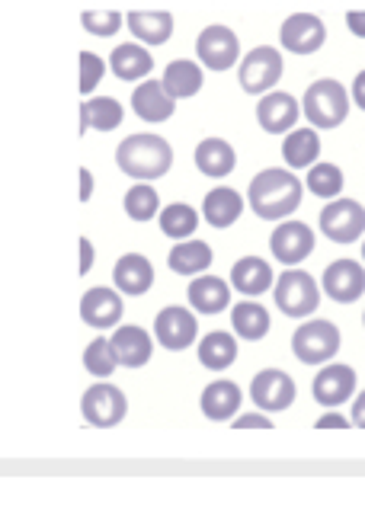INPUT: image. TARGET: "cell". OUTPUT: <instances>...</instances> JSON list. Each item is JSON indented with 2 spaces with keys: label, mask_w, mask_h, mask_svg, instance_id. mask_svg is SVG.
<instances>
[{
  "label": "cell",
  "mask_w": 365,
  "mask_h": 512,
  "mask_svg": "<svg viewBox=\"0 0 365 512\" xmlns=\"http://www.w3.org/2000/svg\"><path fill=\"white\" fill-rule=\"evenodd\" d=\"M301 196H305V183L292 173V167H266L247 186V205L263 221L289 218L301 205Z\"/></svg>",
  "instance_id": "obj_1"
},
{
  "label": "cell",
  "mask_w": 365,
  "mask_h": 512,
  "mask_svg": "<svg viewBox=\"0 0 365 512\" xmlns=\"http://www.w3.org/2000/svg\"><path fill=\"white\" fill-rule=\"evenodd\" d=\"M116 164L132 180H161L173 167V148L167 138L154 132L129 135L116 148Z\"/></svg>",
  "instance_id": "obj_2"
},
{
  "label": "cell",
  "mask_w": 365,
  "mask_h": 512,
  "mask_svg": "<svg viewBox=\"0 0 365 512\" xmlns=\"http://www.w3.org/2000/svg\"><path fill=\"white\" fill-rule=\"evenodd\" d=\"M353 96L333 77H321L301 96V112L314 128H340L349 116Z\"/></svg>",
  "instance_id": "obj_3"
},
{
  "label": "cell",
  "mask_w": 365,
  "mask_h": 512,
  "mask_svg": "<svg viewBox=\"0 0 365 512\" xmlns=\"http://www.w3.org/2000/svg\"><path fill=\"white\" fill-rule=\"evenodd\" d=\"M273 298H276V308L285 317H298V320L311 317L317 308H321V288H317L314 276L305 269H295V266H289L276 279Z\"/></svg>",
  "instance_id": "obj_4"
},
{
  "label": "cell",
  "mask_w": 365,
  "mask_h": 512,
  "mask_svg": "<svg viewBox=\"0 0 365 512\" xmlns=\"http://www.w3.org/2000/svg\"><path fill=\"white\" fill-rule=\"evenodd\" d=\"M292 352L298 362L305 365H327L330 359H337L340 352V330L333 320H305L295 333H292Z\"/></svg>",
  "instance_id": "obj_5"
},
{
  "label": "cell",
  "mask_w": 365,
  "mask_h": 512,
  "mask_svg": "<svg viewBox=\"0 0 365 512\" xmlns=\"http://www.w3.org/2000/svg\"><path fill=\"white\" fill-rule=\"evenodd\" d=\"M285 74L282 52L273 45H257L253 52L241 58V71H237V84L250 96H263L269 90H276V84Z\"/></svg>",
  "instance_id": "obj_6"
},
{
  "label": "cell",
  "mask_w": 365,
  "mask_h": 512,
  "mask_svg": "<svg viewBox=\"0 0 365 512\" xmlns=\"http://www.w3.org/2000/svg\"><path fill=\"white\" fill-rule=\"evenodd\" d=\"M321 234L333 244H356L365 234V205L356 199H330L321 208Z\"/></svg>",
  "instance_id": "obj_7"
},
{
  "label": "cell",
  "mask_w": 365,
  "mask_h": 512,
  "mask_svg": "<svg viewBox=\"0 0 365 512\" xmlns=\"http://www.w3.org/2000/svg\"><path fill=\"white\" fill-rule=\"evenodd\" d=\"M81 413L90 426L97 429H113L125 420L129 413V400L116 388V384H106V378H100V384H90L81 397Z\"/></svg>",
  "instance_id": "obj_8"
},
{
  "label": "cell",
  "mask_w": 365,
  "mask_h": 512,
  "mask_svg": "<svg viewBox=\"0 0 365 512\" xmlns=\"http://www.w3.org/2000/svg\"><path fill=\"white\" fill-rule=\"evenodd\" d=\"M196 58L202 61V68L209 71H231L241 61V39L231 26L212 23L199 32L196 39Z\"/></svg>",
  "instance_id": "obj_9"
},
{
  "label": "cell",
  "mask_w": 365,
  "mask_h": 512,
  "mask_svg": "<svg viewBox=\"0 0 365 512\" xmlns=\"http://www.w3.org/2000/svg\"><path fill=\"white\" fill-rule=\"evenodd\" d=\"M295 397H298L295 378L285 375L282 368H263V372H257L250 381V400H253V407L263 413L289 410L295 404Z\"/></svg>",
  "instance_id": "obj_10"
},
{
  "label": "cell",
  "mask_w": 365,
  "mask_h": 512,
  "mask_svg": "<svg viewBox=\"0 0 365 512\" xmlns=\"http://www.w3.org/2000/svg\"><path fill=\"white\" fill-rule=\"evenodd\" d=\"M279 42L292 55H314L327 42V23L317 13H292L279 26Z\"/></svg>",
  "instance_id": "obj_11"
},
{
  "label": "cell",
  "mask_w": 365,
  "mask_h": 512,
  "mask_svg": "<svg viewBox=\"0 0 365 512\" xmlns=\"http://www.w3.org/2000/svg\"><path fill=\"white\" fill-rule=\"evenodd\" d=\"M154 336H157V343L170 352L189 349L199 336L196 314L189 308H180V304H167V308L154 317Z\"/></svg>",
  "instance_id": "obj_12"
},
{
  "label": "cell",
  "mask_w": 365,
  "mask_h": 512,
  "mask_svg": "<svg viewBox=\"0 0 365 512\" xmlns=\"http://www.w3.org/2000/svg\"><path fill=\"white\" fill-rule=\"evenodd\" d=\"M311 394L324 410L346 404L356 394V368L343 362H327L311 381Z\"/></svg>",
  "instance_id": "obj_13"
},
{
  "label": "cell",
  "mask_w": 365,
  "mask_h": 512,
  "mask_svg": "<svg viewBox=\"0 0 365 512\" xmlns=\"http://www.w3.org/2000/svg\"><path fill=\"white\" fill-rule=\"evenodd\" d=\"M269 250H273V256H276L279 263L298 266V263H305L308 256L314 253V231L308 228L305 221L282 218L279 228L273 231V237H269Z\"/></svg>",
  "instance_id": "obj_14"
},
{
  "label": "cell",
  "mask_w": 365,
  "mask_h": 512,
  "mask_svg": "<svg viewBox=\"0 0 365 512\" xmlns=\"http://www.w3.org/2000/svg\"><path fill=\"white\" fill-rule=\"evenodd\" d=\"M321 288L337 304H356L365 295V266L359 260H333L324 269Z\"/></svg>",
  "instance_id": "obj_15"
},
{
  "label": "cell",
  "mask_w": 365,
  "mask_h": 512,
  "mask_svg": "<svg viewBox=\"0 0 365 512\" xmlns=\"http://www.w3.org/2000/svg\"><path fill=\"white\" fill-rule=\"evenodd\" d=\"M298 116H301V100H295L292 93L269 90L257 103V122L266 135H289Z\"/></svg>",
  "instance_id": "obj_16"
},
{
  "label": "cell",
  "mask_w": 365,
  "mask_h": 512,
  "mask_svg": "<svg viewBox=\"0 0 365 512\" xmlns=\"http://www.w3.org/2000/svg\"><path fill=\"white\" fill-rule=\"evenodd\" d=\"M122 314H125V304H122L119 288L113 292V288L97 285L81 298V320L93 330H116Z\"/></svg>",
  "instance_id": "obj_17"
},
{
  "label": "cell",
  "mask_w": 365,
  "mask_h": 512,
  "mask_svg": "<svg viewBox=\"0 0 365 512\" xmlns=\"http://www.w3.org/2000/svg\"><path fill=\"white\" fill-rule=\"evenodd\" d=\"M132 109L141 122L161 125L177 112V100H173L170 90L164 87V80L145 77V80H138V87L132 93Z\"/></svg>",
  "instance_id": "obj_18"
},
{
  "label": "cell",
  "mask_w": 365,
  "mask_h": 512,
  "mask_svg": "<svg viewBox=\"0 0 365 512\" xmlns=\"http://www.w3.org/2000/svg\"><path fill=\"white\" fill-rule=\"evenodd\" d=\"M241 404H244V394L237 388V381H228V378L212 381L199 397L205 420H212V423H231L237 410H241Z\"/></svg>",
  "instance_id": "obj_19"
},
{
  "label": "cell",
  "mask_w": 365,
  "mask_h": 512,
  "mask_svg": "<svg viewBox=\"0 0 365 512\" xmlns=\"http://www.w3.org/2000/svg\"><path fill=\"white\" fill-rule=\"evenodd\" d=\"M113 349H116V359L122 368H141L151 362V352H154V343H151V333L141 330L138 324H122L113 330Z\"/></svg>",
  "instance_id": "obj_20"
},
{
  "label": "cell",
  "mask_w": 365,
  "mask_h": 512,
  "mask_svg": "<svg viewBox=\"0 0 365 512\" xmlns=\"http://www.w3.org/2000/svg\"><path fill=\"white\" fill-rule=\"evenodd\" d=\"M109 68L119 80L125 84H135V80H145L151 71H154V55L148 52L145 42H122L113 48V55H109Z\"/></svg>",
  "instance_id": "obj_21"
},
{
  "label": "cell",
  "mask_w": 365,
  "mask_h": 512,
  "mask_svg": "<svg viewBox=\"0 0 365 512\" xmlns=\"http://www.w3.org/2000/svg\"><path fill=\"white\" fill-rule=\"evenodd\" d=\"M113 282L122 295H148L151 285H154V266L148 256L141 253H125L116 260V269H113Z\"/></svg>",
  "instance_id": "obj_22"
},
{
  "label": "cell",
  "mask_w": 365,
  "mask_h": 512,
  "mask_svg": "<svg viewBox=\"0 0 365 512\" xmlns=\"http://www.w3.org/2000/svg\"><path fill=\"white\" fill-rule=\"evenodd\" d=\"M125 29H129L138 42L157 48L170 42L173 36V13L170 10H132V13H125Z\"/></svg>",
  "instance_id": "obj_23"
},
{
  "label": "cell",
  "mask_w": 365,
  "mask_h": 512,
  "mask_svg": "<svg viewBox=\"0 0 365 512\" xmlns=\"http://www.w3.org/2000/svg\"><path fill=\"white\" fill-rule=\"evenodd\" d=\"M189 295V308H196L199 314H221L225 308H231V285L218 276H209L202 272L186 288Z\"/></svg>",
  "instance_id": "obj_24"
},
{
  "label": "cell",
  "mask_w": 365,
  "mask_h": 512,
  "mask_svg": "<svg viewBox=\"0 0 365 512\" xmlns=\"http://www.w3.org/2000/svg\"><path fill=\"white\" fill-rule=\"evenodd\" d=\"M244 199L241 192L231 189V186H215L209 196L202 199V218L212 224V228L225 231L231 224H237V218L244 215Z\"/></svg>",
  "instance_id": "obj_25"
},
{
  "label": "cell",
  "mask_w": 365,
  "mask_h": 512,
  "mask_svg": "<svg viewBox=\"0 0 365 512\" xmlns=\"http://www.w3.org/2000/svg\"><path fill=\"white\" fill-rule=\"evenodd\" d=\"M212 260H215L212 247L205 244V240H193V237L180 240V244L167 253L170 272H177V276H186V279H196L202 272H209Z\"/></svg>",
  "instance_id": "obj_26"
},
{
  "label": "cell",
  "mask_w": 365,
  "mask_h": 512,
  "mask_svg": "<svg viewBox=\"0 0 365 512\" xmlns=\"http://www.w3.org/2000/svg\"><path fill=\"white\" fill-rule=\"evenodd\" d=\"M196 170L209 180H225L237 167V154L225 138H202L196 144Z\"/></svg>",
  "instance_id": "obj_27"
},
{
  "label": "cell",
  "mask_w": 365,
  "mask_h": 512,
  "mask_svg": "<svg viewBox=\"0 0 365 512\" xmlns=\"http://www.w3.org/2000/svg\"><path fill=\"white\" fill-rule=\"evenodd\" d=\"M231 285L241 295L257 298L266 292L269 285H276V276H273V269H269V263L263 260V256H241V260L231 266Z\"/></svg>",
  "instance_id": "obj_28"
},
{
  "label": "cell",
  "mask_w": 365,
  "mask_h": 512,
  "mask_svg": "<svg viewBox=\"0 0 365 512\" xmlns=\"http://www.w3.org/2000/svg\"><path fill=\"white\" fill-rule=\"evenodd\" d=\"M282 157L292 170L314 167L317 157H321V138H317V128L314 125L311 128H292L282 141Z\"/></svg>",
  "instance_id": "obj_29"
},
{
  "label": "cell",
  "mask_w": 365,
  "mask_h": 512,
  "mask_svg": "<svg viewBox=\"0 0 365 512\" xmlns=\"http://www.w3.org/2000/svg\"><path fill=\"white\" fill-rule=\"evenodd\" d=\"M205 84V71L202 61H189V58H177L164 68V87L170 90L173 100H189L196 96Z\"/></svg>",
  "instance_id": "obj_30"
},
{
  "label": "cell",
  "mask_w": 365,
  "mask_h": 512,
  "mask_svg": "<svg viewBox=\"0 0 365 512\" xmlns=\"http://www.w3.org/2000/svg\"><path fill=\"white\" fill-rule=\"evenodd\" d=\"M199 362L209 368V372H225L237 359V333L228 330H212L199 340Z\"/></svg>",
  "instance_id": "obj_31"
},
{
  "label": "cell",
  "mask_w": 365,
  "mask_h": 512,
  "mask_svg": "<svg viewBox=\"0 0 365 512\" xmlns=\"http://www.w3.org/2000/svg\"><path fill=\"white\" fill-rule=\"evenodd\" d=\"M125 119V109L116 96H93L81 106V135H87V128L93 132H113Z\"/></svg>",
  "instance_id": "obj_32"
},
{
  "label": "cell",
  "mask_w": 365,
  "mask_h": 512,
  "mask_svg": "<svg viewBox=\"0 0 365 512\" xmlns=\"http://www.w3.org/2000/svg\"><path fill=\"white\" fill-rule=\"evenodd\" d=\"M231 327L247 343H257L269 333V314L257 301H237L231 308Z\"/></svg>",
  "instance_id": "obj_33"
},
{
  "label": "cell",
  "mask_w": 365,
  "mask_h": 512,
  "mask_svg": "<svg viewBox=\"0 0 365 512\" xmlns=\"http://www.w3.org/2000/svg\"><path fill=\"white\" fill-rule=\"evenodd\" d=\"M157 221H161V231L167 237L186 240V237H193V231L199 228V212L186 202H173V205H164V212L157 215Z\"/></svg>",
  "instance_id": "obj_34"
},
{
  "label": "cell",
  "mask_w": 365,
  "mask_h": 512,
  "mask_svg": "<svg viewBox=\"0 0 365 512\" xmlns=\"http://www.w3.org/2000/svg\"><path fill=\"white\" fill-rule=\"evenodd\" d=\"M343 183H346L343 170L337 164H327V160H317L314 167H308V176H305V186L317 199H337L343 192Z\"/></svg>",
  "instance_id": "obj_35"
},
{
  "label": "cell",
  "mask_w": 365,
  "mask_h": 512,
  "mask_svg": "<svg viewBox=\"0 0 365 512\" xmlns=\"http://www.w3.org/2000/svg\"><path fill=\"white\" fill-rule=\"evenodd\" d=\"M122 205H125V215L138 224H145V221L161 215V196H157V189L151 183H135L129 192H125Z\"/></svg>",
  "instance_id": "obj_36"
},
{
  "label": "cell",
  "mask_w": 365,
  "mask_h": 512,
  "mask_svg": "<svg viewBox=\"0 0 365 512\" xmlns=\"http://www.w3.org/2000/svg\"><path fill=\"white\" fill-rule=\"evenodd\" d=\"M84 368L93 378H109L116 372L119 359H116V349H113V340H109V336L90 340V346L84 349Z\"/></svg>",
  "instance_id": "obj_37"
},
{
  "label": "cell",
  "mask_w": 365,
  "mask_h": 512,
  "mask_svg": "<svg viewBox=\"0 0 365 512\" xmlns=\"http://www.w3.org/2000/svg\"><path fill=\"white\" fill-rule=\"evenodd\" d=\"M81 26L97 39H109L125 26V16L119 10H84L81 13Z\"/></svg>",
  "instance_id": "obj_38"
},
{
  "label": "cell",
  "mask_w": 365,
  "mask_h": 512,
  "mask_svg": "<svg viewBox=\"0 0 365 512\" xmlns=\"http://www.w3.org/2000/svg\"><path fill=\"white\" fill-rule=\"evenodd\" d=\"M77 58H81V93L90 96L93 90L100 87V80L106 77L109 61H103L100 55H93V52H81Z\"/></svg>",
  "instance_id": "obj_39"
},
{
  "label": "cell",
  "mask_w": 365,
  "mask_h": 512,
  "mask_svg": "<svg viewBox=\"0 0 365 512\" xmlns=\"http://www.w3.org/2000/svg\"><path fill=\"white\" fill-rule=\"evenodd\" d=\"M234 429H273V420L260 410V413H244V416H234Z\"/></svg>",
  "instance_id": "obj_40"
},
{
  "label": "cell",
  "mask_w": 365,
  "mask_h": 512,
  "mask_svg": "<svg viewBox=\"0 0 365 512\" xmlns=\"http://www.w3.org/2000/svg\"><path fill=\"white\" fill-rule=\"evenodd\" d=\"M349 426H353V420H346V416L337 413L333 407L321 416V420H317V429H349Z\"/></svg>",
  "instance_id": "obj_41"
},
{
  "label": "cell",
  "mask_w": 365,
  "mask_h": 512,
  "mask_svg": "<svg viewBox=\"0 0 365 512\" xmlns=\"http://www.w3.org/2000/svg\"><path fill=\"white\" fill-rule=\"evenodd\" d=\"M346 29L353 32L356 39H365V10H349L346 13Z\"/></svg>",
  "instance_id": "obj_42"
},
{
  "label": "cell",
  "mask_w": 365,
  "mask_h": 512,
  "mask_svg": "<svg viewBox=\"0 0 365 512\" xmlns=\"http://www.w3.org/2000/svg\"><path fill=\"white\" fill-rule=\"evenodd\" d=\"M349 96H353V103L365 112V71H359V74H356L353 90H349Z\"/></svg>",
  "instance_id": "obj_43"
},
{
  "label": "cell",
  "mask_w": 365,
  "mask_h": 512,
  "mask_svg": "<svg viewBox=\"0 0 365 512\" xmlns=\"http://www.w3.org/2000/svg\"><path fill=\"white\" fill-rule=\"evenodd\" d=\"M90 269H93V244H90L87 237H81V269H77V272L87 276Z\"/></svg>",
  "instance_id": "obj_44"
},
{
  "label": "cell",
  "mask_w": 365,
  "mask_h": 512,
  "mask_svg": "<svg viewBox=\"0 0 365 512\" xmlns=\"http://www.w3.org/2000/svg\"><path fill=\"white\" fill-rule=\"evenodd\" d=\"M353 426H359V429H365V391L362 394H356V400H353Z\"/></svg>",
  "instance_id": "obj_45"
},
{
  "label": "cell",
  "mask_w": 365,
  "mask_h": 512,
  "mask_svg": "<svg viewBox=\"0 0 365 512\" xmlns=\"http://www.w3.org/2000/svg\"><path fill=\"white\" fill-rule=\"evenodd\" d=\"M90 196H93V173L81 167V202H90Z\"/></svg>",
  "instance_id": "obj_46"
},
{
  "label": "cell",
  "mask_w": 365,
  "mask_h": 512,
  "mask_svg": "<svg viewBox=\"0 0 365 512\" xmlns=\"http://www.w3.org/2000/svg\"><path fill=\"white\" fill-rule=\"evenodd\" d=\"M362 263H365V240H362Z\"/></svg>",
  "instance_id": "obj_47"
},
{
  "label": "cell",
  "mask_w": 365,
  "mask_h": 512,
  "mask_svg": "<svg viewBox=\"0 0 365 512\" xmlns=\"http://www.w3.org/2000/svg\"><path fill=\"white\" fill-rule=\"evenodd\" d=\"M362 324H365V314H362Z\"/></svg>",
  "instance_id": "obj_48"
}]
</instances>
